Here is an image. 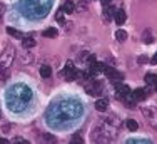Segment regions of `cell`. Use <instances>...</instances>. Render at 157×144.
<instances>
[{
	"mask_svg": "<svg viewBox=\"0 0 157 144\" xmlns=\"http://www.w3.org/2000/svg\"><path fill=\"white\" fill-rule=\"evenodd\" d=\"M80 114H82L80 102L63 99L54 102L50 106V109L47 111V121L50 122L52 127H62V126H69Z\"/></svg>",
	"mask_w": 157,
	"mask_h": 144,
	"instance_id": "1",
	"label": "cell"
},
{
	"mask_svg": "<svg viewBox=\"0 0 157 144\" xmlns=\"http://www.w3.org/2000/svg\"><path fill=\"white\" fill-rule=\"evenodd\" d=\"M5 101L7 106H9L10 111L13 112H20L24 111L29 106V102L32 101V90L29 86L25 84H15L12 86L5 94Z\"/></svg>",
	"mask_w": 157,
	"mask_h": 144,
	"instance_id": "2",
	"label": "cell"
},
{
	"mask_svg": "<svg viewBox=\"0 0 157 144\" xmlns=\"http://www.w3.org/2000/svg\"><path fill=\"white\" fill-rule=\"evenodd\" d=\"M22 12L29 18H44L52 7V0H24Z\"/></svg>",
	"mask_w": 157,
	"mask_h": 144,
	"instance_id": "3",
	"label": "cell"
},
{
	"mask_svg": "<svg viewBox=\"0 0 157 144\" xmlns=\"http://www.w3.org/2000/svg\"><path fill=\"white\" fill-rule=\"evenodd\" d=\"M13 57H15V52H13L12 47H7V50L0 55V69H9L13 62Z\"/></svg>",
	"mask_w": 157,
	"mask_h": 144,
	"instance_id": "4",
	"label": "cell"
},
{
	"mask_svg": "<svg viewBox=\"0 0 157 144\" xmlns=\"http://www.w3.org/2000/svg\"><path fill=\"white\" fill-rule=\"evenodd\" d=\"M63 75H65L67 81H75L78 77V72L75 70V67H74V62L72 60H69V62L65 64V69H63Z\"/></svg>",
	"mask_w": 157,
	"mask_h": 144,
	"instance_id": "5",
	"label": "cell"
},
{
	"mask_svg": "<svg viewBox=\"0 0 157 144\" xmlns=\"http://www.w3.org/2000/svg\"><path fill=\"white\" fill-rule=\"evenodd\" d=\"M104 74H105L109 79H112L114 82H121V81H122V77H124V75H122L119 70L112 69V67H107V66H105V69H104Z\"/></svg>",
	"mask_w": 157,
	"mask_h": 144,
	"instance_id": "6",
	"label": "cell"
},
{
	"mask_svg": "<svg viewBox=\"0 0 157 144\" xmlns=\"http://www.w3.org/2000/svg\"><path fill=\"white\" fill-rule=\"evenodd\" d=\"M114 84H115V92L119 94V97H124L127 94L132 92V90L129 89V86H125V84H121V82H114Z\"/></svg>",
	"mask_w": 157,
	"mask_h": 144,
	"instance_id": "7",
	"label": "cell"
},
{
	"mask_svg": "<svg viewBox=\"0 0 157 144\" xmlns=\"http://www.w3.org/2000/svg\"><path fill=\"white\" fill-rule=\"evenodd\" d=\"M125 18H127V15L124 12V9H119V10H115V14H114V20H115V24L117 25H122L125 22Z\"/></svg>",
	"mask_w": 157,
	"mask_h": 144,
	"instance_id": "8",
	"label": "cell"
},
{
	"mask_svg": "<svg viewBox=\"0 0 157 144\" xmlns=\"http://www.w3.org/2000/svg\"><path fill=\"white\" fill-rule=\"evenodd\" d=\"M132 96H134V99H136V101H144L145 97H147V89H142V87H139V89H136L132 92Z\"/></svg>",
	"mask_w": 157,
	"mask_h": 144,
	"instance_id": "9",
	"label": "cell"
},
{
	"mask_svg": "<svg viewBox=\"0 0 157 144\" xmlns=\"http://www.w3.org/2000/svg\"><path fill=\"white\" fill-rule=\"evenodd\" d=\"M107 107H109V102H107V99H99L95 102V109L99 112H104V111H107Z\"/></svg>",
	"mask_w": 157,
	"mask_h": 144,
	"instance_id": "10",
	"label": "cell"
},
{
	"mask_svg": "<svg viewBox=\"0 0 157 144\" xmlns=\"http://www.w3.org/2000/svg\"><path fill=\"white\" fill-rule=\"evenodd\" d=\"M62 9H63V12H65V14H74V12H75V3H74L72 0H67V2L63 3Z\"/></svg>",
	"mask_w": 157,
	"mask_h": 144,
	"instance_id": "11",
	"label": "cell"
},
{
	"mask_svg": "<svg viewBox=\"0 0 157 144\" xmlns=\"http://www.w3.org/2000/svg\"><path fill=\"white\" fill-rule=\"evenodd\" d=\"M22 45H24V49L35 47V39H32V37H24V39H22Z\"/></svg>",
	"mask_w": 157,
	"mask_h": 144,
	"instance_id": "12",
	"label": "cell"
},
{
	"mask_svg": "<svg viewBox=\"0 0 157 144\" xmlns=\"http://www.w3.org/2000/svg\"><path fill=\"white\" fill-rule=\"evenodd\" d=\"M145 82L147 86H157V74H152V72L145 74Z\"/></svg>",
	"mask_w": 157,
	"mask_h": 144,
	"instance_id": "13",
	"label": "cell"
},
{
	"mask_svg": "<svg viewBox=\"0 0 157 144\" xmlns=\"http://www.w3.org/2000/svg\"><path fill=\"white\" fill-rule=\"evenodd\" d=\"M7 34L12 35V37H15V39H24V34H22L20 30H17V29H12V27L7 29Z\"/></svg>",
	"mask_w": 157,
	"mask_h": 144,
	"instance_id": "14",
	"label": "cell"
},
{
	"mask_svg": "<svg viewBox=\"0 0 157 144\" xmlns=\"http://www.w3.org/2000/svg\"><path fill=\"white\" fill-rule=\"evenodd\" d=\"M40 75H42L44 79H48L52 75V69H50V66H42L40 67Z\"/></svg>",
	"mask_w": 157,
	"mask_h": 144,
	"instance_id": "15",
	"label": "cell"
},
{
	"mask_svg": "<svg viewBox=\"0 0 157 144\" xmlns=\"http://www.w3.org/2000/svg\"><path fill=\"white\" fill-rule=\"evenodd\" d=\"M115 39L119 40V42H124V40L127 39V32L124 29H119V30H115Z\"/></svg>",
	"mask_w": 157,
	"mask_h": 144,
	"instance_id": "16",
	"label": "cell"
},
{
	"mask_svg": "<svg viewBox=\"0 0 157 144\" xmlns=\"http://www.w3.org/2000/svg\"><path fill=\"white\" fill-rule=\"evenodd\" d=\"M44 37H50V39H54V37H57V29H54V27H48L44 30Z\"/></svg>",
	"mask_w": 157,
	"mask_h": 144,
	"instance_id": "17",
	"label": "cell"
},
{
	"mask_svg": "<svg viewBox=\"0 0 157 144\" xmlns=\"http://www.w3.org/2000/svg\"><path fill=\"white\" fill-rule=\"evenodd\" d=\"M114 14H115V9H112V7H105V10H104V18L109 22L110 18L114 17Z\"/></svg>",
	"mask_w": 157,
	"mask_h": 144,
	"instance_id": "18",
	"label": "cell"
},
{
	"mask_svg": "<svg viewBox=\"0 0 157 144\" xmlns=\"http://www.w3.org/2000/svg\"><path fill=\"white\" fill-rule=\"evenodd\" d=\"M125 124H127V127H129V131H132V132H136L137 129H139V124H137L134 119H127Z\"/></svg>",
	"mask_w": 157,
	"mask_h": 144,
	"instance_id": "19",
	"label": "cell"
},
{
	"mask_svg": "<svg viewBox=\"0 0 157 144\" xmlns=\"http://www.w3.org/2000/svg\"><path fill=\"white\" fill-rule=\"evenodd\" d=\"M142 39H144V42H145V44H151V42H152V35H151V32H149V30H145L144 35H142Z\"/></svg>",
	"mask_w": 157,
	"mask_h": 144,
	"instance_id": "20",
	"label": "cell"
},
{
	"mask_svg": "<svg viewBox=\"0 0 157 144\" xmlns=\"http://www.w3.org/2000/svg\"><path fill=\"white\" fill-rule=\"evenodd\" d=\"M2 72H0V79H2V81H7V79H9V75H10V70L9 69H0Z\"/></svg>",
	"mask_w": 157,
	"mask_h": 144,
	"instance_id": "21",
	"label": "cell"
},
{
	"mask_svg": "<svg viewBox=\"0 0 157 144\" xmlns=\"http://www.w3.org/2000/svg\"><path fill=\"white\" fill-rule=\"evenodd\" d=\"M55 18H57V22H60V24H63V9L59 10L57 15H55Z\"/></svg>",
	"mask_w": 157,
	"mask_h": 144,
	"instance_id": "22",
	"label": "cell"
},
{
	"mask_svg": "<svg viewBox=\"0 0 157 144\" xmlns=\"http://www.w3.org/2000/svg\"><path fill=\"white\" fill-rule=\"evenodd\" d=\"M70 141H72V142H84V139H82L78 134H75V136H72V139H70Z\"/></svg>",
	"mask_w": 157,
	"mask_h": 144,
	"instance_id": "23",
	"label": "cell"
},
{
	"mask_svg": "<svg viewBox=\"0 0 157 144\" xmlns=\"http://www.w3.org/2000/svg\"><path fill=\"white\" fill-rule=\"evenodd\" d=\"M149 62V59L145 57V55H140L139 59H137V64H147Z\"/></svg>",
	"mask_w": 157,
	"mask_h": 144,
	"instance_id": "24",
	"label": "cell"
},
{
	"mask_svg": "<svg viewBox=\"0 0 157 144\" xmlns=\"http://www.w3.org/2000/svg\"><path fill=\"white\" fill-rule=\"evenodd\" d=\"M44 141H50V142H55V138H54V136H50V134H45V136H44Z\"/></svg>",
	"mask_w": 157,
	"mask_h": 144,
	"instance_id": "25",
	"label": "cell"
},
{
	"mask_svg": "<svg viewBox=\"0 0 157 144\" xmlns=\"http://www.w3.org/2000/svg\"><path fill=\"white\" fill-rule=\"evenodd\" d=\"M13 142H24V144H27L29 141H25L24 138H15V139H13Z\"/></svg>",
	"mask_w": 157,
	"mask_h": 144,
	"instance_id": "26",
	"label": "cell"
},
{
	"mask_svg": "<svg viewBox=\"0 0 157 144\" xmlns=\"http://www.w3.org/2000/svg\"><path fill=\"white\" fill-rule=\"evenodd\" d=\"M151 62H152V64H154V66H155V64H157V52H155V55H154V57H152V59H151Z\"/></svg>",
	"mask_w": 157,
	"mask_h": 144,
	"instance_id": "27",
	"label": "cell"
},
{
	"mask_svg": "<svg viewBox=\"0 0 157 144\" xmlns=\"http://www.w3.org/2000/svg\"><path fill=\"white\" fill-rule=\"evenodd\" d=\"M100 2H102V3H104V5H109V3L112 2V0H100Z\"/></svg>",
	"mask_w": 157,
	"mask_h": 144,
	"instance_id": "28",
	"label": "cell"
},
{
	"mask_svg": "<svg viewBox=\"0 0 157 144\" xmlns=\"http://www.w3.org/2000/svg\"><path fill=\"white\" fill-rule=\"evenodd\" d=\"M9 141H7V139H3V138H0V144H7Z\"/></svg>",
	"mask_w": 157,
	"mask_h": 144,
	"instance_id": "29",
	"label": "cell"
},
{
	"mask_svg": "<svg viewBox=\"0 0 157 144\" xmlns=\"http://www.w3.org/2000/svg\"><path fill=\"white\" fill-rule=\"evenodd\" d=\"M2 12H3V5H0V15H2Z\"/></svg>",
	"mask_w": 157,
	"mask_h": 144,
	"instance_id": "30",
	"label": "cell"
},
{
	"mask_svg": "<svg viewBox=\"0 0 157 144\" xmlns=\"http://www.w3.org/2000/svg\"><path fill=\"white\" fill-rule=\"evenodd\" d=\"M155 92H157V87H155Z\"/></svg>",
	"mask_w": 157,
	"mask_h": 144,
	"instance_id": "31",
	"label": "cell"
},
{
	"mask_svg": "<svg viewBox=\"0 0 157 144\" xmlns=\"http://www.w3.org/2000/svg\"><path fill=\"white\" fill-rule=\"evenodd\" d=\"M0 116H2V112H0Z\"/></svg>",
	"mask_w": 157,
	"mask_h": 144,
	"instance_id": "32",
	"label": "cell"
}]
</instances>
